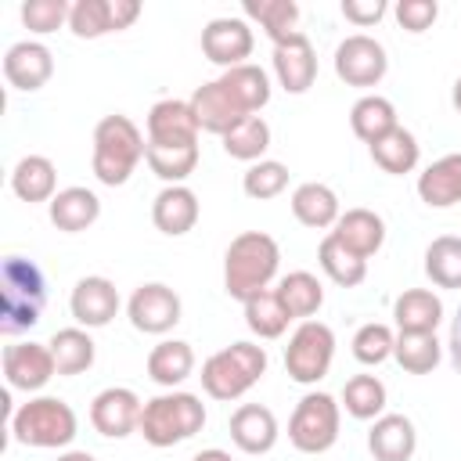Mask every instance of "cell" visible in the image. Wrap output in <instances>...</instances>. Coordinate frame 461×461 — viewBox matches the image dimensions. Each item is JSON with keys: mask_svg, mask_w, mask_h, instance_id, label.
Segmentation results:
<instances>
[{"mask_svg": "<svg viewBox=\"0 0 461 461\" xmlns=\"http://www.w3.org/2000/svg\"><path fill=\"white\" fill-rule=\"evenodd\" d=\"M252 47H256V36L245 18H212L202 29V54L223 72L234 65H245Z\"/></svg>", "mask_w": 461, "mask_h": 461, "instance_id": "13", "label": "cell"}, {"mask_svg": "<svg viewBox=\"0 0 461 461\" xmlns=\"http://www.w3.org/2000/svg\"><path fill=\"white\" fill-rule=\"evenodd\" d=\"M148 169L166 180V184H184L194 169H198V144H148V155H144Z\"/></svg>", "mask_w": 461, "mask_h": 461, "instance_id": "39", "label": "cell"}, {"mask_svg": "<svg viewBox=\"0 0 461 461\" xmlns=\"http://www.w3.org/2000/svg\"><path fill=\"white\" fill-rule=\"evenodd\" d=\"M281 306L288 310L292 321H313V313L324 306V285L310 270H292L274 285Z\"/></svg>", "mask_w": 461, "mask_h": 461, "instance_id": "29", "label": "cell"}, {"mask_svg": "<svg viewBox=\"0 0 461 461\" xmlns=\"http://www.w3.org/2000/svg\"><path fill=\"white\" fill-rule=\"evenodd\" d=\"M274 76L288 94H306L317 79V50L310 36L299 29L288 40L274 43Z\"/></svg>", "mask_w": 461, "mask_h": 461, "instance_id": "14", "label": "cell"}, {"mask_svg": "<svg viewBox=\"0 0 461 461\" xmlns=\"http://www.w3.org/2000/svg\"><path fill=\"white\" fill-rule=\"evenodd\" d=\"M328 234L339 238L353 256L371 259L385 241V220L375 209H346Z\"/></svg>", "mask_w": 461, "mask_h": 461, "instance_id": "23", "label": "cell"}, {"mask_svg": "<svg viewBox=\"0 0 461 461\" xmlns=\"http://www.w3.org/2000/svg\"><path fill=\"white\" fill-rule=\"evenodd\" d=\"M140 411H144V403L133 389L108 385L90 400V425L108 439H122L140 429Z\"/></svg>", "mask_w": 461, "mask_h": 461, "instance_id": "11", "label": "cell"}, {"mask_svg": "<svg viewBox=\"0 0 461 461\" xmlns=\"http://www.w3.org/2000/svg\"><path fill=\"white\" fill-rule=\"evenodd\" d=\"M58 461H97L90 450H65V454H58Z\"/></svg>", "mask_w": 461, "mask_h": 461, "instance_id": "51", "label": "cell"}, {"mask_svg": "<svg viewBox=\"0 0 461 461\" xmlns=\"http://www.w3.org/2000/svg\"><path fill=\"white\" fill-rule=\"evenodd\" d=\"M342 407L357 421H375L385 414V385L378 375H353L342 385Z\"/></svg>", "mask_w": 461, "mask_h": 461, "instance_id": "37", "label": "cell"}, {"mask_svg": "<svg viewBox=\"0 0 461 461\" xmlns=\"http://www.w3.org/2000/svg\"><path fill=\"white\" fill-rule=\"evenodd\" d=\"M335 360V331L324 321H303L285 346V371L299 385H317Z\"/></svg>", "mask_w": 461, "mask_h": 461, "instance_id": "8", "label": "cell"}, {"mask_svg": "<svg viewBox=\"0 0 461 461\" xmlns=\"http://www.w3.org/2000/svg\"><path fill=\"white\" fill-rule=\"evenodd\" d=\"M267 375V349L256 342H230L202 364V389L212 400H238Z\"/></svg>", "mask_w": 461, "mask_h": 461, "instance_id": "5", "label": "cell"}, {"mask_svg": "<svg viewBox=\"0 0 461 461\" xmlns=\"http://www.w3.org/2000/svg\"><path fill=\"white\" fill-rule=\"evenodd\" d=\"M371 158L382 173H393V176H403V173H414L418 158H421V144L411 130L396 126L393 133H385L382 140L371 144Z\"/></svg>", "mask_w": 461, "mask_h": 461, "instance_id": "33", "label": "cell"}, {"mask_svg": "<svg viewBox=\"0 0 461 461\" xmlns=\"http://www.w3.org/2000/svg\"><path fill=\"white\" fill-rule=\"evenodd\" d=\"M425 277L436 288H461V238L439 234L425 249Z\"/></svg>", "mask_w": 461, "mask_h": 461, "instance_id": "36", "label": "cell"}, {"mask_svg": "<svg viewBox=\"0 0 461 461\" xmlns=\"http://www.w3.org/2000/svg\"><path fill=\"white\" fill-rule=\"evenodd\" d=\"M418 198L429 209H450L461 202V151H450L418 173Z\"/></svg>", "mask_w": 461, "mask_h": 461, "instance_id": "22", "label": "cell"}, {"mask_svg": "<svg viewBox=\"0 0 461 461\" xmlns=\"http://www.w3.org/2000/svg\"><path fill=\"white\" fill-rule=\"evenodd\" d=\"M68 29L79 40H97L112 32V14H108V0H76L68 11Z\"/></svg>", "mask_w": 461, "mask_h": 461, "instance_id": "45", "label": "cell"}, {"mask_svg": "<svg viewBox=\"0 0 461 461\" xmlns=\"http://www.w3.org/2000/svg\"><path fill=\"white\" fill-rule=\"evenodd\" d=\"M108 14H112V32H122L140 18V4L137 0H108Z\"/></svg>", "mask_w": 461, "mask_h": 461, "instance_id": "48", "label": "cell"}, {"mask_svg": "<svg viewBox=\"0 0 461 461\" xmlns=\"http://www.w3.org/2000/svg\"><path fill=\"white\" fill-rule=\"evenodd\" d=\"M223 140V151L230 155V158H238V162H259L263 158V151L270 148V126H267V119L263 115H249V119H241L227 137H220Z\"/></svg>", "mask_w": 461, "mask_h": 461, "instance_id": "41", "label": "cell"}, {"mask_svg": "<svg viewBox=\"0 0 461 461\" xmlns=\"http://www.w3.org/2000/svg\"><path fill=\"white\" fill-rule=\"evenodd\" d=\"M194 371V349L184 339H162L148 353V378L162 389H176Z\"/></svg>", "mask_w": 461, "mask_h": 461, "instance_id": "26", "label": "cell"}, {"mask_svg": "<svg viewBox=\"0 0 461 461\" xmlns=\"http://www.w3.org/2000/svg\"><path fill=\"white\" fill-rule=\"evenodd\" d=\"M4 76L14 90H40L50 76H54V54L40 43V40H22L14 47H7L4 54Z\"/></svg>", "mask_w": 461, "mask_h": 461, "instance_id": "16", "label": "cell"}, {"mask_svg": "<svg viewBox=\"0 0 461 461\" xmlns=\"http://www.w3.org/2000/svg\"><path fill=\"white\" fill-rule=\"evenodd\" d=\"M230 439L241 454H267L277 443V418L263 403H241L230 414Z\"/></svg>", "mask_w": 461, "mask_h": 461, "instance_id": "21", "label": "cell"}, {"mask_svg": "<svg viewBox=\"0 0 461 461\" xmlns=\"http://www.w3.org/2000/svg\"><path fill=\"white\" fill-rule=\"evenodd\" d=\"M241 11H245V18L259 22V29L274 43L288 40L292 32H299L295 29V22H299V4L295 0H245Z\"/></svg>", "mask_w": 461, "mask_h": 461, "instance_id": "38", "label": "cell"}, {"mask_svg": "<svg viewBox=\"0 0 461 461\" xmlns=\"http://www.w3.org/2000/svg\"><path fill=\"white\" fill-rule=\"evenodd\" d=\"M277 267H281L277 241L263 230H241L223 252V288L230 299L245 303L274 285Z\"/></svg>", "mask_w": 461, "mask_h": 461, "instance_id": "2", "label": "cell"}, {"mask_svg": "<svg viewBox=\"0 0 461 461\" xmlns=\"http://www.w3.org/2000/svg\"><path fill=\"white\" fill-rule=\"evenodd\" d=\"M50 353H54V364H58V375H83L94 367V357H97V346L90 339L86 328H61L50 335Z\"/></svg>", "mask_w": 461, "mask_h": 461, "instance_id": "32", "label": "cell"}, {"mask_svg": "<svg viewBox=\"0 0 461 461\" xmlns=\"http://www.w3.org/2000/svg\"><path fill=\"white\" fill-rule=\"evenodd\" d=\"M76 432H79V418L61 396H32L11 414V439L22 447H40V450L68 447Z\"/></svg>", "mask_w": 461, "mask_h": 461, "instance_id": "6", "label": "cell"}, {"mask_svg": "<svg viewBox=\"0 0 461 461\" xmlns=\"http://www.w3.org/2000/svg\"><path fill=\"white\" fill-rule=\"evenodd\" d=\"M393 14H396L400 29H407V32H425V29L436 25L439 4H436V0H400V4L393 7Z\"/></svg>", "mask_w": 461, "mask_h": 461, "instance_id": "46", "label": "cell"}, {"mask_svg": "<svg viewBox=\"0 0 461 461\" xmlns=\"http://www.w3.org/2000/svg\"><path fill=\"white\" fill-rule=\"evenodd\" d=\"M148 155V140L140 133V126L130 119V115H104L97 126H94V155H90V166H94V176L108 187H122L137 162Z\"/></svg>", "mask_w": 461, "mask_h": 461, "instance_id": "3", "label": "cell"}, {"mask_svg": "<svg viewBox=\"0 0 461 461\" xmlns=\"http://www.w3.org/2000/svg\"><path fill=\"white\" fill-rule=\"evenodd\" d=\"M450 101H454V108L461 112V76L454 79V90H450Z\"/></svg>", "mask_w": 461, "mask_h": 461, "instance_id": "52", "label": "cell"}, {"mask_svg": "<svg viewBox=\"0 0 461 461\" xmlns=\"http://www.w3.org/2000/svg\"><path fill=\"white\" fill-rule=\"evenodd\" d=\"M180 295L162 285V281H148V285H137L130 303H126V317L137 331L144 335H166L180 324Z\"/></svg>", "mask_w": 461, "mask_h": 461, "instance_id": "10", "label": "cell"}, {"mask_svg": "<svg viewBox=\"0 0 461 461\" xmlns=\"http://www.w3.org/2000/svg\"><path fill=\"white\" fill-rule=\"evenodd\" d=\"M148 144H198V119L191 104L176 97L155 101L148 112Z\"/></svg>", "mask_w": 461, "mask_h": 461, "instance_id": "18", "label": "cell"}, {"mask_svg": "<svg viewBox=\"0 0 461 461\" xmlns=\"http://www.w3.org/2000/svg\"><path fill=\"white\" fill-rule=\"evenodd\" d=\"M198 212H202L198 194H194L187 184H166V187L155 194V202H151V223H155L162 234H169V238H180V234L194 230Z\"/></svg>", "mask_w": 461, "mask_h": 461, "instance_id": "19", "label": "cell"}, {"mask_svg": "<svg viewBox=\"0 0 461 461\" xmlns=\"http://www.w3.org/2000/svg\"><path fill=\"white\" fill-rule=\"evenodd\" d=\"M11 191L22 202H50L58 194V169L47 155H25L11 169Z\"/></svg>", "mask_w": 461, "mask_h": 461, "instance_id": "27", "label": "cell"}, {"mask_svg": "<svg viewBox=\"0 0 461 461\" xmlns=\"http://www.w3.org/2000/svg\"><path fill=\"white\" fill-rule=\"evenodd\" d=\"M202 425H205V403H202V396L169 389V393H158V396L144 400L140 429L137 432L151 447H176V443L191 439L194 432H202Z\"/></svg>", "mask_w": 461, "mask_h": 461, "instance_id": "4", "label": "cell"}, {"mask_svg": "<svg viewBox=\"0 0 461 461\" xmlns=\"http://www.w3.org/2000/svg\"><path fill=\"white\" fill-rule=\"evenodd\" d=\"M393 346H396V331L389 324H382V321H367L353 335V357L360 364H367V367L385 364L393 357Z\"/></svg>", "mask_w": 461, "mask_h": 461, "instance_id": "43", "label": "cell"}, {"mask_svg": "<svg viewBox=\"0 0 461 461\" xmlns=\"http://www.w3.org/2000/svg\"><path fill=\"white\" fill-rule=\"evenodd\" d=\"M349 126H353V133L371 148L375 140H382L385 133H393L400 122H396V108H393L389 97L364 94V97L349 108Z\"/></svg>", "mask_w": 461, "mask_h": 461, "instance_id": "31", "label": "cell"}, {"mask_svg": "<svg viewBox=\"0 0 461 461\" xmlns=\"http://www.w3.org/2000/svg\"><path fill=\"white\" fill-rule=\"evenodd\" d=\"M288 187V166L277 162V158H259L245 169L241 176V191L256 202H267V198H277L281 191Z\"/></svg>", "mask_w": 461, "mask_h": 461, "instance_id": "42", "label": "cell"}, {"mask_svg": "<svg viewBox=\"0 0 461 461\" xmlns=\"http://www.w3.org/2000/svg\"><path fill=\"white\" fill-rule=\"evenodd\" d=\"M447 349H450V364H454V371L461 375V310H457V317H454V324H450Z\"/></svg>", "mask_w": 461, "mask_h": 461, "instance_id": "49", "label": "cell"}, {"mask_svg": "<svg viewBox=\"0 0 461 461\" xmlns=\"http://www.w3.org/2000/svg\"><path fill=\"white\" fill-rule=\"evenodd\" d=\"M47 209H50V223H54L58 230L79 234V230H86V227L97 223V216H101V198H97L90 187H61V191L47 202Z\"/></svg>", "mask_w": 461, "mask_h": 461, "instance_id": "25", "label": "cell"}, {"mask_svg": "<svg viewBox=\"0 0 461 461\" xmlns=\"http://www.w3.org/2000/svg\"><path fill=\"white\" fill-rule=\"evenodd\" d=\"M68 310L79 328H104L119 313V288L101 274L79 277L68 295Z\"/></svg>", "mask_w": 461, "mask_h": 461, "instance_id": "15", "label": "cell"}, {"mask_svg": "<svg viewBox=\"0 0 461 461\" xmlns=\"http://www.w3.org/2000/svg\"><path fill=\"white\" fill-rule=\"evenodd\" d=\"M191 461H234L227 450H220V447H209V450H198Z\"/></svg>", "mask_w": 461, "mask_h": 461, "instance_id": "50", "label": "cell"}, {"mask_svg": "<svg viewBox=\"0 0 461 461\" xmlns=\"http://www.w3.org/2000/svg\"><path fill=\"white\" fill-rule=\"evenodd\" d=\"M396 331H436L443 321V299L432 288H407L393 303Z\"/></svg>", "mask_w": 461, "mask_h": 461, "instance_id": "28", "label": "cell"}, {"mask_svg": "<svg viewBox=\"0 0 461 461\" xmlns=\"http://www.w3.org/2000/svg\"><path fill=\"white\" fill-rule=\"evenodd\" d=\"M220 83H223V90L234 97V104H238L245 115H256V112L270 101V76H267L259 65H252V61L227 68V72L220 76Z\"/></svg>", "mask_w": 461, "mask_h": 461, "instance_id": "30", "label": "cell"}, {"mask_svg": "<svg viewBox=\"0 0 461 461\" xmlns=\"http://www.w3.org/2000/svg\"><path fill=\"white\" fill-rule=\"evenodd\" d=\"M54 375H58V364L47 342H11L4 349V378L11 389L40 393Z\"/></svg>", "mask_w": 461, "mask_h": 461, "instance_id": "12", "label": "cell"}, {"mask_svg": "<svg viewBox=\"0 0 461 461\" xmlns=\"http://www.w3.org/2000/svg\"><path fill=\"white\" fill-rule=\"evenodd\" d=\"M292 212L303 227H313V230H331L342 216V205H339V194L321 184V180H306L292 191Z\"/></svg>", "mask_w": 461, "mask_h": 461, "instance_id": "24", "label": "cell"}, {"mask_svg": "<svg viewBox=\"0 0 461 461\" xmlns=\"http://www.w3.org/2000/svg\"><path fill=\"white\" fill-rule=\"evenodd\" d=\"M241 306H245V324H249V331L259 335V339H281L285 328H288V321H292L274 288L256 292V295L245 299Z\"/></svg>", "mask_w": 461, "mask_h": 461, "instance_id": "40", "label": "cell"}, {"mask_svg": "<svg viewBox=\"0 0 461 461\" xmlns=\"http://www.w3.org/2000/svg\"><path fill=\"white\" fill-rule=\"evenodd\" d=\"M47 310V277L25 256H7L0 267V331L7 339L40 324Z\"/></svg>", "mask_w": 461, "mask_h": 461, "instance_id": "1", "label": "cell"}, {"mask_svg": "<svg viewBox=\"0 0 461 461\" xmlns=\"http://www.w3.org/2000/svg\"><path fill=\"white\" fill-rule=\"evenodd\" d=\"M68 11H72L68 0H25L18 14L29 32L47 36V32H58L61 25H68Z\"/></svg>", "mask_w": 461, "mask_h": 461, "instance_id": "44", "label": "cell"}, {"mask_svg": "<svg viewBox=\"0 0 461 461\" xmlns=\"http://www.w3.org/2000/svg\"><path fill=\"white\" fill-rule=\"evenodd\" d=\"M317 263H321V270H324L335 285H342V288H357V285H364V277H367V259L353 256V252H349L339 238H331V234L321 238Z\"/></svg>", "mask_w": 461, "mask_h": 461, "instance_id": "35", "label": "cell"}, {"mask_svg": "<svg viewBox=\"0 0 461 461\" xmlns=\"http://www.w3.org/2000/svg\"><path fill=\"white\" fill-rule=\"evenodd\" d=\"M187 104H191V112H194V119H198V130L216 133V137H227L241 119H249V115L234 104V97L223 90L220 79L202 83V86L187 97Z\"/></svg>", "mask_w": 461, "mask_h": 461, "instance_id": "17", "label": "cell"}, {"mask_svg": "<svg viewBox=\"0 0 461 461\" xmlns=\"http://www.w3.org/2000/svg\"><path fill=\"white\" fill-rule=\"evenodd\" d=\"M367 450L375 461H411L418 450V432L407 414H382L367 429Z\"/></svg>", "mask_w": 461, "mask_h": 461, "instance_id": "20", "label": "cell"}, {"mask_svg": "<svg viewBox=\"0 0 461 461\" xmlns=\"http://www.w3.org/2000/svg\"><path fill=\"white\" fill-rule=\"evenodd\" d=\"M385 11H389V4H385V0H342V18H346V22H353V25H360V29H367V25L382 22V18H385Z\"/></svg>", "mask_w": 461, "mask_h": 461, "instance_id": "47", "label": "cell"}, {"mask_svg": "<svg viewBox=\"0 0 461 461\" xmlns=\"http://www.w3.org/2000/svg\"><path fill=\"white\" fill-rule=\"evenodd\" d=\"M339 425H342V403L331 393L317 389L295 403V411L288 418V439L303 454H324L335 447Z\"/></svg>", "mask_w": 461, "mask_h": 461, "instance_id": "7", "label": "cell"}, {"mask_svg": "<svg viewBox=\"0 0 461 461\" xmlns=\"http://www.w3.org/2000/svg\"><path fill=\"white\" fill-rule=\"evenodd\" d=\"M443 357V346L436 339V331H396V346H393V360L407 371V375H429Z\"/></svg>", "mask_w": 461, "mask_h": 461, "instance_id": "34", "label": "cell"}, {"mask_svg": "<svg viewBox=\"0 0 461 461\" xmlns=\"http://www.w3.org/2000/svg\"><path fill=\"white\" fill-rule=\"evenodd\" d=\"M385 72H389V58L375 36L353 32L335 47V76L346 86H375L382 83Z\"/></svg>", "mask_w": 461, "mask_h": 461, "instance_id": "9", "label": "cell"}]
</instances>
